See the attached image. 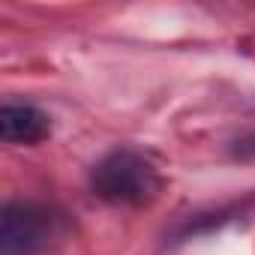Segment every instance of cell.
Returning <instances> with one entry per match:
<instances>
[{"label": "cell", "mask_w": 255, "mask_h": 255, "mask_svg": "<svg viewBox=\"0 0 255 255\" xmlns=\"http://www.w3.org/2000/svg\"><path fill=\"white\" fill-rule=\"evenodd\" d=\"M162 183L153 159L132 147H114L90 171L93 195L114 207H147L159 198Z\"/></svg>", "instance_id": "cell-1"}, {"label": "cell", "mask_w": 255, "mask_h": 255, "mask_svg": "<svg viewBox=\"0 0 255 255\" xmlns=\"http://www.w3.org/2000/svg\"><path fill=\"white\" fill-rule=\"evenodd\" d=\"M54 237V213L36 201H9L0 213V255H39Z\"/></svg>", "instance_id": "cell-2"}, {"label": "cell", "mask_w": 255, "mask_h": 255, "mask_svg": "<svg viewBox=\"0 0 255 255\" xmlns=\"http://www.w3.org/2000/svg\"><path fill=\"white\" fill-rule=\"evenodd\" d=\"M51 135V117L30 102H3L0 138L6 144H39Z\"/></svg>", "instance_id": "cell-3"}]
</instances>
